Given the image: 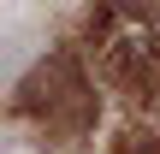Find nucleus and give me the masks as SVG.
Instances as JSON below:
<instances>
[{
    "mask_svg": "<svg viewBox=\"0 0 160 154\" xmlns=\"http://www.w3.org/2000/svg\"><path fill=\"white\" fill-rule=\"evenodd\" d=\"M131 154H160V137H148V142H131Z\"/></svg>",
    "mask_w": 160,
    "mask_h": 154,
    "instance_id": "2",
    "label": "nucleus"
},
{
    "mask_svg": "<svg viewBox=\"0 0 160 154\" xmlns=\"http://www.w3.org/2000/svg\"><path fill=\"white\" fill-rule=\"evenodd\" d=\"M6 154H48V148H36V142H24V137H12V142H6Z\"/></svg>",
    "mask_w": 160,
    "mask_h": 154,
    "instance_id": "1",
    "label": "nucleus"
}]
</instances>
